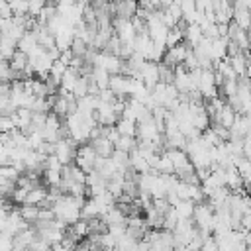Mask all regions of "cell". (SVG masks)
Instances as JSON below:
<instances>
[{
    "mask_svg": "<svg viewBox=\"0 0 251 251\" xmlns=\"http://www.w3.org/2000/svg\"><path fill=\"white\" fill-rule=\"evenodd\" d=\"M94 163H96V153L92 151V147H90L88 143L76 145L73 165H76V167H78L80 171H84V173H90V171L94 169Z\"/></svg>",
    "mask_w": 251,
    "mask_h": 251,
    "instance_id": "cell-1",
    "label": "cell"
},
{
    "mask_svg": "<svg viewBox=\"0 0 251 251\" xmlns=\"http://www.w3.org/2000/svg\"><path fill=\"white\" fill-rule=\"evenodd\" d=\"M129 76L126 75H112L108 82V90L116 98H129Z\"/></svg>",
    "mask_w": 251,
    "mask_h": 251,
    "instance_id": "cell-2",
    "label": "cell"
},
{
    "mask_svg": "<svg viewBox=\"0 0 251 251\" xmlns=\"http://www.w3.org/2000/svg\"><path fill=\"white\" fill-rule=\"evenodd\" d=\"M25 65H27V55L22 53V51H16V53L10 57V61H8V67H10V71L16 75L18 80H20V75H22V71L25 69Z\"/></svg>",
    "mask_w": 251,
    "mask_h": 251,
    "instance_id": "cell-3",
    "label": "cell"
},
{
    "mask_svg": "<svg viewBox=\"0 0 251 251\" xmlns=\"http://www.w3.org/2000/svg\"><path fill=\"white\" fill-rule=\"evenodd\" d=\"M114 129L118 131V135H124V137H135L137 135V124H133L129 120H124V118H120L116 122Z\"/></svg>",
    "mask_w": 251,
    "mask_h": 251,
    "instance_id": "cell-4",
    "label": "cell"
},
{
    "mask_svg": "<svg viewBox=\"0 0 251 251\" xmlns=\"http://www.w3.org/2000/svg\"><path fill=\"white\" fill-rule=\"evenodd\" d=\"M16 210H18V216H20V218H22L25 224L33 226V224L37 222V214H39V208H37V206H27V204H22V206H18Z\"/></svg>",
    "mask_w": 251,
    "mask_h": 251,
    "instance_id": "cell-5",
    "label": "cell"
},
{
    "mask_svg": "<svg viewBox=\"0 0 251 251\" xmlns=\"http://www.w3.org/2000/svg\"><path fill=\"white\" fill-rule=\"evenodd\" d=\"M175 214L178 220H192V212H194V204L188 202V200H178L175 206H173Z\"/></svg>",
    "mask_w": 251,
    "mask_h": 251,
    "instance_id": "cell-6",
    "label": "cell"
},
{
    "mask_svg": "<svg viewBox=\"0 0 251 251\" xmlns=\"http://www.w3.org/2000/svg\"><path fill=\"white\" fill-rule=\"evenodd\" d=\"M16 129V124H14V118L12 114L6 116V114H0V135H8Z\"/></svg>",
    "mask_w": 251,
    "mask_h": 251,
    "instance_id": "cell-7",
    "label": "cell"
}]
</instances>
